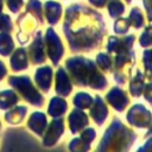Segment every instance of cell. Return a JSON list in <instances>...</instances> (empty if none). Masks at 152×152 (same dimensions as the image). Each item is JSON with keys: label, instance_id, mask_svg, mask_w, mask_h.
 Here are the masks:
<instances>
[{"label": "cell", "instance_id": "8992f818", "mask_svg": "<svg viewBox=\"0 0 152 152\" xmlns=\"http://www.w3.org/2000/svg\"><path fill=\"white\" fill-rule=\"evenodd\" d=\"M43 42H44V48L46 50V56L50 58V61L55 66L58 65L59 61L64 55V46L62 44L59 36L55 32L52 27H49L46 30L45 37L43 38Z\"/></svg>", "mask_w": 152, "mask_h": 152}, {"label": "cell", "instance_id": "2e32d148", "mask_svg": "<svg viewBox=\"0 0 152 152\" xmlns=\"http://www.w3.org/2000/svg\"><path fill=\"white\" fill-rule=\"evenodd\" d=\"M34 81L38 89H40L44 94L49 93L52 84V68L48 65L38 68L34 74Z\"/></svg>", "mask_w": 152, "mask_h": 152}, {"label": "cell", "instance_id": "ab89813d", "mask_svg": "<svg viewBox=\"0 0 152 152\" xmlns=\"http://www.w3.org/2000/svg\"><path fill=\"white\" fill-rule=\"evenodd\" d=\"M2 6H4V0H0V12L2 11Z\"/></svg>", "mask_w": 152, "mask_h": 152}, {"label": "cell", "instance_id": "e575fe53", "mask_svg": "<svg viewBox=\"0 0 152 152\" xmlns=\"http://www.w3.org/2000/svg\"><path fill=\"white\" fill-rule=\"evenodd\" d=\"M23 0H7V6L12 13H18L23 7Z\"/></svg>", "mask_w": 152, "mask_h": 152}, {"label": "cell", "instance_id": "ac0fdd59", "mask_svg": "<svg viewBox=\"0 0 152 152\" xmlns=\"http://www.w3.org/2000/svg\"><path fill=\"white\" fill-rule=\"evenodd\" d=\"M10 63H11V70L14 71V72H19V71H23V70L27 69V66H28V57H27L26 49L18 48L13 52V55L11 56Z\"/></svg>", "mask_w": 152, "mask_h": 152}, {"label": "cell", "instance_id": "44dd1931", "mask_svg": "<svg viewBox=\"0 0 152 152\" xmlns=\"http://www.w3.org/2000/svg\"><path fill=\"white\" fill-rule=\"evenodd\" d=\"M68 109V103L63 97L55 96L51 99L49 108H48V115L57 118V116H63Z\"/></svg>", "mask_w": 152, "mask_h": 152}, {"label": "cell", "instance_id": "60d3db41", "mask_svg": "<svg viewBox=\"0 0 152 152\" xmlns=\"http://www.w3.org/2000/svg\"><path fill=\"white\" fill-rule=\"evenodd\" d=\"M131 1H132V0H126V2H127V4H131Z\"/></svg>", "mask_w": 152, "mask_h": 152}, {"label": "cell", "instance_id": "4dcf8cb0", "mask_svg": "<svg viewBox=\"0 0 152 152\" xmlns=\"http://www.w3.org/2000/svg\"><path fill=\"white\" fill-rule=\"evenodd\" d=\"M129 27H131V24H129L128 18H120V17L116 19V21L114 23V26H113L114 32L118 34H125Z\"/></svg>", "mask_w": 152, "mask_h": 152}, {"label": "cell", "instance_id": "e0dca14e", "mask_svg": "<svg viewBox=\"0 0 152 152\" xmlns=\"http://www.w3.org/2000/svg\"><path fill=\"white\" fill-rule=\"evenodd\" d=\"M56 93L59 96H68L72 90V82L68 75V72L64 70V68H58L56 72V86H55Z\"/></svg>", "mask_w": 152, "mask_h": 152}, {"label": "cell", "instance_id": "cb8c5ba5", "mask_svg": "<svg viewBox=\"0 0 152 152\" xmlns=\"http://www.w3.org/2000/svg\"><path fill=\"white\" fill-rule=\"evenodd\" d=\"M26 112H27V108L25 106H15L11 110L6 112L5 120L11 125H17L23 121V119L26 115Z\"/></svg>", "mask_w": 152, "mask_h": 152}, {"label": "cell", "instance_id": "5b68a950", "mask_svg": "<svg viewBox=\"0 0 152 152\" xmlns=\"http://www.w3.org/2000/svg\"><path fill=\"white\" fill-rule=\"evenodd\" d=\"M135 65V53L133 50L122 53H115L113 62V78L119 86L126 84Z\"/></svg>", "mask_w": 152, "mask_h": 152}, {"label": "cell", "instance_id": "3957f363", "mask_svg": "<svg viewBox=\"0 0 152 152\" xmlns=\"http://www.w3.org/2000/svg\"><path fill=\"white\" fill-rule=\"evenodd\" d=\"M135 139L137 133L115 118L103 134L97 151H126L134 144Z\"/></svg>", "mask_w": 152, "mask_h": 152}, {"label": "cell", "instance_id": "ba28073f", "mask_svg": "<svg viewBox=\"0 0 152 152\" xmlns=\"http://www.w3.org/2000/svg\"><path fill=\"white\" fill-rule=\"evenodd\" d=\"M127 121L132 126L139 128H147L151 125V113L141 103H137L128 110Z\"/></svg>", "mask_w": 152, "mask_h": 152}, {"label": "cell", "instance_id": "484cf974", "mask_svg": "<svg viewBox=\"0 0 152 152\" xmlns=\"http://www.w3.org/2000/svg\"><path fill=\"white\" fill-rule=\"evenodd\" d=\"M113 62H114V57H112L109 53H104V52H100L96 56V62L95 64L97 65V68L103 71V72H109L113 69Z\"/></svg>", "mask_w": 152, "mask_h": 152}, {"label": "cell", "instance_id": "6da1fadb", "mask_svg": "<svg viewBox=\"0 0 152 152\" xmlns=\"http://www.w3.org/2000/svg\"><path fill=\"white\" fill-rule=\"evenodd\" d=\"M63 32L70 52H90L101 46L107 27L101 13L86 5L72 4L65 12Z\"/></svg>", "mask_w": 152, "mask_h": 152}, {"label": "cell", "instance_id": "b9f144b4", "mask_svg": "<svg viewBox=\"0 0 152 152\" xmlns=\"http://www.w3.org/2000/svg\"><path fill=\"white\" fill-rule=\"evenodd\" d=\"M0 128H1V121H0Z\"/></svg>", "mask_w": 152, "mask_h": 152}, {"label": "cell", "instance_id": "f1b7e54d", "mask_svg": "<svg viewBox=\"0 0 152 152\" xmlns=\"http://www.w3.org/2000/svg\"><path fill=\"white\" fill-rule=\"evenodd\" d=\"M128 20H129L131 26H133L134 28H137V30H138V28H141V27L144 26V24H145L142 11H141L139 7H133V8L131 10Z\"/></svg>", "mask_w": 152, "mask_h": 152}, {"label": "cell", "instance_id": "30bf717a", "mask_svg": "<svg viewBox=\"0 0 152 152\" xmlns=\"http://www.w3.org/2000/svg\"><path fill=\"white\" fill-rule=\"evenodd\" d=\"M135 42V36L129 34L126 37H116V36H110L108 38V43L106 45L108 53H122V52H128L132 50L133 44Z\"/></svg>", "mask_w": 152, "mask_h": 152}, {"label": "cell", "instance_id": "9a60e30c", "mask_svg": "<svg viewBox=\"0 0 152 152\" xmlns=\"http://www.w3.org/2000/svg\"><path fill=\"white\" fill-rule=\"evenodd\" d=\"M89 108H90V116L93 118V120L96 122L97 126H102L108 116V107L104 103L103 99L96 95L95 99H93V103Z\"/></svg>", "mask_w": 152, "mask_h": 152}, {"label": "cell", "instance_id": "7a4b0ae2", "mask_svg": "<svg viewBox=\"0 0 152 152\" xmlns=\"http://www.w3.org/2000/svg\"><path fill=\"white\" fill-rule=\"evenodd\" d=\"M65 68L70 80L77 87H90L95 90H103L108 86L106 76L91 59L82 56L71 57L65 61Z\"/></svg>", "mask_w": 152, "mask_h": 152}, {"label": "cell", "instance_id": "d4e9b609", "mask_svg": "<svg viewBox=\"0 0 152 152\" xmlns=\"http://www.w3.org/2000/svg\"><path fill=\"white\" fill-rule=\"evenodd\" d=\"M14 50V42L10 34V32L0 33V55L6 57L10 56Z\"/></svg>", "mask_w": 152, "mask_h": 152}, {"label": "cell", "instance_id": "277c9868", "mask_svg": "<svg viewBox=\"0 0 152 152\" xmlns=\"http://www.w3.org/2000/svg\"><path fill=\"white\" fill-rule=\"evenodd\" d=\"M8 84L12 86L18 94L30 104L34 107H43L44 106V97L40 95L38 88H36L31 81V78L26 75L23 76H10Z\"/></svg>", "mask_w": 152, "mask_h": 152}, {"label": "cell", "instance_id": "83f0119b", "mask_svg": "<svg viewBox=\"0 0 152 152\" xmlns=\"http://www.w3.org/2000/svg\"><path fill=\"white\" fill-rule=\"evenodd\" d=\"M106 5H107L109 15L112 18H114V19L119 18L125 12V5L120 0H107Z\"/></svg>", "mask_w": 152, "mask_h": 152}, {"label": "cell", "instance_id": "f546056e", "mask_svg": "<svg viewBox=\"0 0 152 152\" xmlns=\"http://www.w3.org/2000/svg\"><path fill=\"white\" fill-rule=\"evenodd\" d=\"M26 11L31 13L43 25V10H42V2L39 0H28L26 5Z\"/></svg>", "mask_w": 152, "mask_h": 152}, {"label": "cell", "instance_id": "1f68e13d", "mask_svg": "<svg viewBox=\"0 0 152 152\" xmlns=\"http://www.w3.org/2000/svg\"><path fill=\"white\" fill-rule=\"evenodd\" d=\"M13 30V24L10 15L0 12V31L1 32H11Z\"/></svg>", "mask_w": 152, "mask_h": 152}, {"label": "cell", "instance_id": "d6986e66", "mask_svg": "<svg viewBox=\"0 0 152 152\" xmlns=\"http://www.w3.org/2000/svg\"><path fill=\"white\" fill-rule=\"evenodd\" d=\"M48 126L46 115L42 112H34L31 114V116L27 120V127L34 132L37 135H43L44 131Z\"/></svg>", "mask_w": 152, "mask_h": 152}, {"label": "cell", "instance_id": "74e56055", "mask_svg": "<svg viewBox=\"0 0 152 152\" xmlns=\"http://www.w3.org/2000/svg\"><path fill=\"white\" fill-rule=\"evenodd\" d=\"M6 75H7V69H6L5 64L0 61V81H2Z\"/></svg>", "mask_w": 152, "mask_h": 152}, {"label": "cell", "instance_id": "4316f807", "mask_svg": "<svg viewBox=\"0 0 152 152\" xmlns=\"http://www.w3.org/2000/svg\"><path fill=\"white\" fill-rule=\"evenodd\" d=\"M72 103L75 104L76 108L80 109H87L91 106L93 103V97L90 96V94L88 93H77L74 99H72Z\"/></svg>", "mask_w": 152, "mask_h": 152}, {"label": "cell", "instance_id": "f35d334b", "mask_svg": "<svg viewBox=\"0 0 152 152\" xmlns=\"http://www.w3.org/2000/svg\"><path fill=\"white\" fill-rule=\"evenodd\" d=\"M144 4H145V8H146V12H147V18L148 20H151V7H150V0H142Z\"/></svg>", "mask_w": 152, "mask_h": 152}, {"label": "cell", "instance_id": "8fae6325", "mask_svg": "<svg viewBox=\"0 0 152 152\" xmlns=\"http://www.w3.org/2000/svg\"><path fill=\"white\" fill-rule=\"evenodd\" d=\"M106 101L118 112H124L129 104V97L127 95V91L119 86L113 87L106 94Z\"/></svg>", "mask_w": 152, "mask_h": 152}, {"label": "cell", "instance_id": "8d00e7d4", "mask_svg": "<svg viewBox=\"0 0 152 152\" xmlns=\"http://www.w3.org/2000/svg\"><path fill=\"white\" fill-rule=\"evenodd\" d=\"M93 6L97 7V8H103L106 6V2L107 0H88Z\"/></svg>", "mask_w": 152, "mask_h": 152}, {"label": "cell", "instance_id": "4fadbf2b", "mask_svg": "<svg viewBox=\"0 0 152 152\" xmlns=\"http://www.w3.org/2000/svg\"><path fill=\"white\" fill-rule=\"evenodd\" d=\"M96 132L93 128H83L81 131V135L76 139H72L69 150L70 151H88L90 150V144L95 139Z\"/></svg>", "mask_w": 152, "mask_h": 152}, {"label": "cell", "instance_id": "d590c367", "mask_svg": "<svg viewBox=\"0 0 152 152\" xmlns=\"http://www.w3.org/2000/svg\"><path fill=\"white\" fill-rule=\"evenodd\" d=\"M142 95H144V97L146 99V101L151 103V83H150V82H147V83L144 86Z\"/></svg>", "mask_w": 152, "mask_h": 152}, {"label": "cell", "instance_id": "836d02e7", "mask_svg": "<svg viewBox=\"0 0 152 152\" xmlns=\"http://www.w3.org/2000/svg\"><path fill=\"white\" fill-rule=\"evenodd\" d=\"M144 57H142V64H144V66H145V72H146V76H147V78H148V81H150V78H151V50L147 48V50H145L144 51V55H142Z\"/></svg>", "mask_w": 152, "mask_h": 152}, {"label": "cell", "instance_id": "603a6c76", "mask_svg": "<svg viewBox=\"0 0 152 152\" xmlns=\"http://www.w3.org/2000/svg\"><path fill=\"white\" fill-rule=\"evenodd\" d=\"M20 97L19 95H17L15 91L11 90V89H6L0 91V109H8L14 107L18 102H19Z\"/></svg>", "mask_w": 152, "mask_h": 152}, {"label": "cell", "instance_id": "5bb4252c", "mask_svg": "<svg viewBox=\"0 0 152 152\" xmlns=\"http://www.w3.org/2000/svg\"><path fill=\"white\" fill-rule=\"evenodd\" d=\"M68 124L69 129L72 134L80 133L83 128H86L89 125V119L84 112L80 108H75L68 116Z\"/></svg>", "mask_w": 152, "mask_h": 152}, {"label": "cell", "instance_id": "7402d4cb", "mask_svg": "<svg viewBox=\"0 0 152 152\" xmlns=\"http://www.w3.org/2000/svg\"><path fill=\"white\" fill-rule=\"evenodd\" d=\"M145 76L146 75L142 74L139 69L135 70V76H133V78L129 82V91L132 96L139 97L142 95V90L145 86Z\"/></svg>", "mask_w": 152, "mask_h": 152}, {"label": "cell", "instance_id": "d6a6232c", "mask_svg": "<svg viewBox=\"0 0 152 152\" xmlns=\"http://www.w3.org/2000/svg\"><path fill=\"white\" fill-rule=\"evenodd\" d=\"M139 43L142 48H150L151 43H152V38H151V26H147L144 32L140 34L139 38Z\"/></svg>", "mask_w": 152, "mask_h": 152}, {"label": "cell", "instance_id": "ffe728a7", "mask_svg": "<svg viewBox=\"0 0 152 152\" xmlns=\"http://www.w3.org/2000/svg\"><path fill=\"white\" fill-rule=\"evenodd\" d=\"M44 6H45V8H44L45 18H46L48 23L50 25L57 24L61 19V15H62V5L57 1L49 0L45 2Z\"/></svg>", "mask_w": 152, "mask_h": 152}, {"label": "cell", "instance_id": "9c48e42d", "mask_svg": "<svg viewBox=\"0 0 152 152\" xmlns=\"http://www.w3.org/2000/svg\"><path fill=\"white\" fill-rule=\"evenodd\" d=\"M65 125H64V119L61 116L55 118L45 128L44 131V137H43V145L46 147H51L53 146L58 139L62 137L63 132H64Z\"/></svg>", "mask_w": 152, "mask_h": 152}, {"label": "cell", "instance_id": "7c38bea8", "mask_svg": "<svg viewBox=\"0 0 152 152\" xmlns=\"http://www.w3.org/2000/svg\"><path fill=\"white\" fill-rule=\"evenodd\" d=\"M26 52H27V57L32 64L37 65V64H42L46 61V53L44 50V42H43L40 31H38L36 33V37H34L33 42L31 43V45L28 46V49L26 50Z\"/></svg>", "mask_w": 152, "mask_h": 152}, {"label": "cell", "instance_id": "52a82bcc", "mask_svg": "<svg viewBox=\"0 0 152 152\" xmlns=\"http://www.w3.org/2000/svg\"><path fill=\"white\" fill-rule=\"evenodd\" d=\"M17 24L19 26V31L17 33V39L20 44H26L32 34L36 32L38 25H42L31 13L27 11L20 14L17 19Z\"/></svg>", "mask_w": 152, "mask_h": 152}]
</instances>
